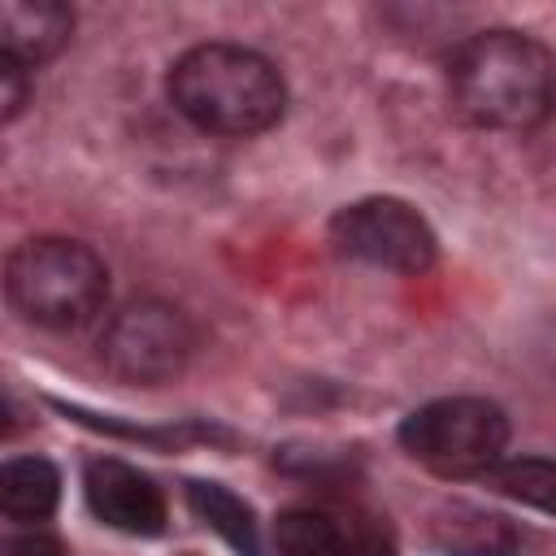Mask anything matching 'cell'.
Listing matches in <instances>:
<instances>
[{"instance_id":"8","label":"cell","mask_w":556,"mask_h":556,"mask_svg":"<svg viewBox=\"0 0 556 556\" xmlns=\"http://www.w3.org/2000/svg\"><path fill=\"white\" fill-rule=\"evenodd\" d=\"M426 543L439 556H517L521 534L504 513L478 504H443L430 513Z\"/></svg>"},{"instance_id":"7","label":"cell","mask_w":556,"mask_h":556,"mask_svg":"<svg viewBox=\"0 0 556 556\" xmlns=\"http://www.w3.org/2000/svg\"><path fill=\"white\" fill-rule=\"evenodd\" d=\"M83 495H87L91 513L104 526L122 530V534L152 539V534L165 530V495H161V486L143 469H135V465H126L117 456L87 460V469H83Z\"/></svg>"},{"instance_id":"16","label":"cell","mask_w":556,"mask_h":556,"mask_svg":"<svg viewBox=\"0 0 556 556\" xmlns=\"http://www.w3.org/2000/svg\"><path fill=\"white\" fill-rule=\"evenodd\" d=\"M182 556H195V552H182Z\"/></svg>"},{"instance_id":"6","label":"cell","mask_w":556,"mask_h":556,"mask_svg":"<svg viewBox=\"0 0 556 556\" xmlns=\"http://www.w3.org/2000/svg\"><path fill=\"white\" fill-rule=\"evenodd\" d=\"M195 352V334L187 317L161 300H135L100 334V361L109 374L135 387H161L187 369Z\"/></svg>"},{"instance_id":"4","label":"cell","mask_w":556,"mask_h":556,"mask_svg":"<svg viewBox=\"0 0 556 556\" xmlns=\"http://www.w3.org/2000/svg\"><path fill=\"white\" fill-rule=\"evenodd\" d=\"M508 417L482 395L430 400L400 421V447L439 478H473L500 465Z\"/></svg>"},{"instance_id":"1","label":"cell","mask_w":556,"mask_h":556,"mask_svg":"<svg viewBox=\"0 0 556 556\" xmlns=\"http://www.w3.org/2000/svg\"><path fill=\"white\" fill-rule=\"evenodd\" d=\"M447 91L482 130H530L556 113V52L521 30L469 35L447 56Z\"/></svg>"},{"instance_id":"5","label":"cell","mask_w":556,"mask_h":556,"mask_svg":"<svg viewBox=\"0 0 556 556\" xmlns=\"http://www.w3.org/2000/svg\"><path fill=\"white\" fill-rule=\"evenodd\" d=\"M330 243L339 256L391 274H421L439 256V239L430 222L408 200L395 195H369L343 204L330 217Z\"/></svg>"},{"instance_id":"10","label":"cell","mask_w":556,"mask_h":556,"mask_svg":"<svg viewBox=\"0 0 556 556\" xmlns=\"http://www.w3.org/2000/svg\"><path fill=\"white\" fill-rule=\"evenodd\" d=\"M61 500V473L43 456H17L0 469V504L9 521L39 526Z\"/></svg>"},{"instance_id":"11","label":"cell","mask_w":556,"mask_h":556,"mask_svg":"<svg viewBox=\"0 0 556 556\" xmlns=\"http://www.w3.org/2000/svg\"><path fill=\"white\" fill-rule=\"evenodd\" d=\"M274 543L278 556H352L356 526H343L321 508H287L274 521Z\"/></svg>"},{"instance_id":"9","label":"cell","mask_w":556,"mask_h":556,"mask_svg":"<svg viewBox=\"0 0 556 556\" xmlns=\"http://www.w3.org/2000/svg\"><path fill=\"white\" fill-rule=\"evenodd\" d=\"M74 30V13L61 0H4L0 4V56L26 70L52 61Z\"/></svg>"},{"instance_id":"13","label":"cell","mask_w":556,"mask_h":556,"mask_svg":"<svg viewBox=\"0 0 556 556\" xmlns=\"http://www.w3.org/2000/svg\"><path fill=\"white\" fill-rule=\"evenodd\" d=\"M491 482H495L500 495L521 500V504H530V508L556 517V460L517 456V460L495 465V469H491Z\"/></svg>"},{"instance_id":"14","label":"cell","mask_w":556,"mask_h":556,"mask_svg":"<svg viewBox=\"0 0 556 556\" xmlns=\"http://www.w3.org/2000/svg\"><path fill=\"white\" fill-rule=\"evenodd\" d=\"M30 100V70L13 56H0V117L13 122Z\"/></svg>"},{"instance_id":"15","label":"cell","mask_w":556,"mask_h":556,"mask_svg":"<svg viewBox=\"0 0 556 556\" xmlns=\"http://www.w3.org/2000/svg\"><path fill=\"white\" fill-rule=\"evenodd\" d=\"M9 556H65V547L43 530H26L9 543Z\"/></svg>"},{"instance_id":"2","label":"cell","mask_w":556,"mask_h":556,"mask_svg":"<svg viewBox=\"0 0 556 556\" xmlns=\"http://www.w3.org/2000/svg\"><path fill=\"white\" fill-rule=\"evenodd\" d=\"M169 104L208 135L248 139L269 130L287 109L278 65L243 43H200L169 65Z\"/></svg>"},{"instance_id":"12","label":"cell","mask_w":556,"mask_h":556,"mask_svg":"<svg viewBox=\"0 0 556 556\" xmlns=\"http://www.w3.org/2000/svg\"><path fill=\"white\" fill-rule=\"evenodd\" d=\"M187 504H191L195 517H200L208 530H217L239 556H261L256 517H252V508H248L235 491H226L222 482H191V486H187Z\"/></svg>"},{"instance_id":"3","label":"cell","mask_w":556,"mask_h":556,"mask_svg":"<svg viewBox=\"0 0 556 556\" xmlns=\"http://www.w3.org/2000/svg\"><path fill=\"white\" fill-rule=\"evenodd\" d=\"M4 295L26 321L43 330H74L100 313L109 295V265L78 239L39 235L9 252Z\"/></svg>"}]
</instances>
